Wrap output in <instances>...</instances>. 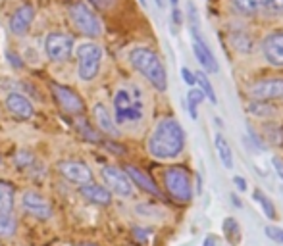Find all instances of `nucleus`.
<instances>
[{"label": "nucleus", "mask_w": 283, "mask_h": 246, "mask_svg": "<svg viewBox=\"0 0 283 246\" xmlns=\"http://www.w3.org/2000/svg\"><path fill=\"white\" fill-rule=\"evenodd\" d=\"M183 146H185V131L175 119H162L149 139L150 154L160 160L179 156Z\"/></svg>", "instance_id": "f257e3e1"}, {"label": "nucleus", "mask_w": 283, "mask_h": 246, "mask_svg": "<svg viewBox=\"0 0 283 246\" xmlns=\"http://www.w3.org/2000/svg\"><path fill=\"white\" fill-rule=\"evenodd\" d=\"M129 62L133 65L135 70L139 73H143L147 79L150 81V85L164 93L168 88V75H166V68L160 60V56L150 50V48H145V47H139V48H133L129 52Z\"/></svg>", "instance_id": "f03ea898"}, {"label": "nucleus", "mask_w": 283, "mask_h": 246, "mask_svg": "<svg viewBox=\"0 0 283 246\" xmlns=\"http://www.w3.org/2000/svg\"><path fill=\"white\" fill-rule=\"evenodd\" d=\"M68 14H70L73 25L83 35H87V37L94 39V37H98L103 33L100 19L94 16V12L87 6L85 2H73V4H70L68 6Z\"/></svg>", "instance_id": "7ed1b4c3"}, {"label": "nucleus", "mask_w": 283, "mask_h": 246, "mask_svg": "<svg viewBox=\"0 0 283 246\" xmlns=\"http://www.w3.org/2000/svg\"><path fill=\"white\" fill-rule=\"evenodd\" d=\"M164 183L168 192L172 194L173 200L177 202H189L193 198V187H191V177L183 167H168L164 173Z\"/></svg>", "instance_id": "20e7f679"}, {"label": "nucleus", "mask_w": 283, "mask_h": 246, "mask_svg": "<svg viewBox=\"0 0 283 246\" xmlns=\"http://www.w3.org/2000/svg\"><path fill=\"white\" fill-rule=\"evenodd\" d=\"M77 72L79 77L83 81H93L98 73L100 68V60H103V48L94 42H85V44H79L77 48Z\"/></svg>", "instance_id": "39448f33"}, {"label": "nucleus", "mask_w": 283, "mask_h": 246, "mask_svg": "<svg viewBox=\"0 0 283 246\" xmlns=\"http://www.w3.org/2000/svg\"><path fill=\"white\" fill-rule=\"evenodd\" d=\"M45 52L52 62H68L73 52V39L66 33H50L45 40Z\"/></svg>", "instance_id": "423d86ee"}, {"label": "nucleus", "mask_w": 283, "mask_h": 246, "mask_svg": "<svg viewBox=\"0 0 283 246\" xmlns=\"http://www.w3.org/2000/svg\"><path fill=\"white\" fill-rule=\"evenodd\" d=\"M50 88H52V96L58 102V106L62 108L66 114H83L85 111V102L83 98L73 93L71 88L64 87L60 83H50Z\"/></svg>", "instance_id": "0eeeda50"}, {"label": "nucleus", "mask_w": 283, "mask_h": 246, "mask_svg": "<svg viewBox=\"0 0 283 246\" xmlns=\"http://www.w3.org/2000/svg\"><path fill=\"white\" fill-rule=\"evenodd\" d=\"M58 171L68 179V181L75 183V185H89L93 183V171L89 169L87 164L77 162V160H66L58 164Z\"/></svg>", "instance_id": "6e6552de"}, {"label": "nucleus", "mask_w": 283, "mask_h": 246, "mask_svg": "<svg viewBox=\"0 0 283 246\" xmlns=\"http://www.w3.org/2000/svg\"><path fill=\"white\" fill-rule=\"evenodd\" d=\"M103 179L106 181V185H110V189L119 196H129L133 191V185L129 181V177L126 175L124 169L114 166H106L103 169Z\"/></svg>", "instance_id": "1a4fd4ad"}, {"label": "nucleus", "mask_w": 283, "mask_h": 246, "mask_svg": "<svg viewBox=\"0 0 283 246\" xmlns=\"http://www.w3.org/2000/svg\"><path fill=\"white\" fill-rule=\"evenodd\" d=\"M22 204H24L25 212L35 215L37 219H50L52 217V208L47 202V198L41 196L39 192L27 191L24 194V198H22Z\"/></svg>", "instance_id": "9d476101"}, {"label": "nucleus", "mask_w": 283, "mask_h": 246, "mask_svg": "<svg viewBox=\"0 0 283 246\" xmlns=\"http://www.w3.org/2000/svg\"><path fill=\"white\" fill-rule=\"evenodd\" d=\"M262 52L268 64L275 65V68H283V31H275L268 35L264 42H262Z\"/></svg>", "instance_id": "9b49d317"}, {"label": "nucleus", "mask_w": 283, "mask_h": 246, "mask_svg": "<svg viewBox=\"0 0 283 246\" xmlns=\"http://www.w3.org/2000/svg\"><path fill=\"white\" fill-rule=\"evenodd\" d=\"M251 96L254 100H275L283 98V79H264L252 85Z\"/></svg>", "instance_id": "f8f14e48"}, {"label": "nucleus", "mask_w": 283, "mask_h": 246, "mask_svg": "<svg viewBox=\"0 0 283 246\" xmlns=\"http://www.w3.org/2000/svg\"><path fill=\"white\" fill-rule=\"evenodd\" d=\"M272 2L274 0H233V8L247 17H254L258 14L272 16Z\"/></svg>", "instance_id": "ddd939ff"}, {"label": "nucleus", "mask_w": 283, "mask_h": 246, "mask_svg": "<svg viewBox=\"0 0 283 246\" xmlns=\"http://www.w3.org/2000/svg\"><path fill=\"white\" fill-rule=\"evenodd\" d=\"M33 17H35V8L31 4H24L14 12V16L10 19V31L14 35H25L29 31V25H31Z\"/></svg>", "instance_id": "4468645a"}, {"label": "nucleus", "mask_w": 283, "mask_h": 246, "mask_svg": "<svg viewBox=\"0 0 283 246\" xmlns=\"http://www.w3.org/2000/svg\"><path fill=\"white\" fill-rule=\"evenodd\" d=\"M193 52H195L197 62L205 68L206 72H210V73L218 72V62H216L214 54L210 52V48L206 47L205 40L200 39V35H193Z\"/></svg>", "instance_id": "2eb2a0df"}, {"label": "nucleus", "mask_w": 283, "mask_h": 246, "mask_svg": "<svg viewBox=\"0 0 283 246\" xmlns=\"http://www.w3.org/2000/svg\"><path fill=\"white\" fill-rule=\"evenodd\" d=\"M79 192H81V196L89 202H93V204H98V206H108L112 202V194L108 189H104L100 185H96V183H89V185H81L79 187Z\"/></svg>", "instance_id": "dca6fc26"}, {"label": "nucleus", "mask_w": 283, "mask_h": 246, "mask_svg": "<svg viewBox=\"0 0 283 246\" xmlns=\"http://www.w3.org/2000/svg\"><path fill=\"white\" fill-rule=\"evenodd\" d=\"M6 108L8 111L17 119H29L33 118V106L31 102L25 98V96L17 95V93H12L6 98Z\"/></svg>", "instance_id": "f3484780"}, {"label": "nucleus", "mask_w": 283, "mask_h": 246, "mask_svg": "<svg viewBox=\"0 0 283 246\" xmlns=\"http://www.w3.org/2000/svg\"><path fill=\"white\" fill-rule=\"evenodd\" d=\"M126 175L129 177V181H133L139 189H143L145 192H149V194H154V196H160L162 192L160 189L156 187V183L150 179L147 173H143L139 167L135 166H126Z\"/></svg>", "instance_id": "a211bd4d"}, {"label": "nucleus", "mask_w": 283, "mask_h": 246, "mask_svg": "<svg viewBox=\"0 0 283 246\" xmlns=\"http://www.w3.org/2000/svg\"><path fill=\"white\" fill-rule=\"evenodd\" d=\"M93 116H94V121H96V125H98V129L103 131V133H106V135H112V137H118L119 131L118 127L114 125V121H112L110 118V111H108V108L104 106V104H96L93 108Z\"/></svg>", "instance_id": "6ab92c4d"}, {"label": "nucleus", "mask_w": 283, "mask_h": 246, "mask_svg": "<svg viewBox=\"0 0 283 246\" xmlns=\"http://www.w3.org/2000/svg\"><path fill=\"white\" fill-rule=\"evenodd\" d=\"M16 189L8 181H0V214H12Z\"/></svg>", "instance_id": "aec40b11"}, {"label": "nucleus", "mask_w": 283, "mask_h": 246, "mask_svg": "<svg viewBox=\"0 0 283 246\" xmlns=\"http://www.w3.org/2000/svg\"><path fill=\"white\" fill-rule=\"evenodd\" d=\"M135 100H141V93H139V91H135V95L131 96L129 91H126V88H119L118 93H116V96H114V111L119 114V111L127 110V108L135 102Z\"/></svg>", "instance_id": "412c9836"}, {"label": "nucleus", "mask_w": 283, "mask_h": 246, "mask_svg": "<svg viewBox=\"0 0 283 246\" xmlns=\"http://www.w3.org/2000/svg\"><path fill=\"white\" fill-rule=\"evenodd\" d=\"M216 150H218V154H220V160L221 164L226 166V169H231L233 167V154H231V146H229V143L226 141V137L224 135H216Z\"/></svg>", "instance_id": "4be33fe9"}, {"label": "nucleus", "mask_w": 283, "mask_h": 246, "mask_svg": "<svg viewBox=\"0 0 283 246\" xmlns=\"http://www.w3.org/2000/svg\"><path fill=\"white\" fill-rule=\"evenodd\" d=\"M143 118V102L141 100H135L127 110L116 114V121L118 123H126V121H139Z\"/></svg>", "instance_id": "5701e85b"}, {"label": "nucleus", "mask_w": 283, "mask_h": 246, "mask_svg": "<svg viewBox=\"0 0 283 246\" xmlns=\"http://www.w3.org/2000/svg\"><path fill=\"white\" fill-rule=\"evenodd\" d=\"M17 229V219L12 214H0V238H10Z\"/></svg>", "instance_id": "b1692460"}, {"label": "nucleus", "mask_w": 283, "mask_h": 246, "mask_svg": "<svg viewBox=\"0 0 283 246\" xmlns=\"http://www.w3.org/2000/svg\"><path fill=\"white\" fill-rule=\"evenodd\" d=\"M206 96L203 95V91L200 88H191L187 93V106H189V114H191V118L197 119V108L198 104L205 100Z\"/></svg>", "instance_id": "393cba45"}, {"label": "nucleus", "mask_w": 283, "mask_h": 246, "mask_svg": "<svg viewBox=\"0 0 283 246\" xmlns=\"http://www.w3.org/2000/svg\"><path fill=\"white\" fill-rule=\"evenodd\" d=\"M195 79H197L198 88L203 91V95L208 96V98H210V102L216 104V93H214L212 83H210V79L206 77V73L205 72H197V73H195Z\"/></svg>", "instance_id": "a878e982"}, {"label": "nucleus", "mask_w": 283, "mask_h": 246, "mask_svg": "<svg viewBox=\"0 0 283 246\" xmlns=\"http://www.w3.org/2000/svg\"><path fill=\"white\" fill-rule=\"evenodd\" d=\"M252 196H254V200H256L260 206H262V210H264L266 217L274 219V217H275V208H274V204H272V200L268 198L266 194L260 191V189H256V191L252 192Z\"/></svg>", "instance_id": "bb28decb"}, {"label": "nucleus", "mask_w": 283, "mask_h": 246, "mask_svg": "<svg viewBox=\"0 0 283 246\" xmlns=\"http://www.w3.org/2000/svg\"><path fill=\"white\" fill-rule=\"evenodd\" d=\"M224 231H226V238H228L231 244H237L239 238H241V231H239V223L233 217H228L224 221Z\"/></svg>", "instance_id": "cd10ccee"}, {"label": "nucleus", "mask_w": 283, "mask_h": 246, "mask_svg": "<svg viewBox=\"0 0 283 246\" xmlns=\"http://www.w3.org/2000/svg\"><path fill=\"white\" fill-rule=\"evenodd\" d=\"M77 129H79V133L85 137L87 141H91V143H98V141H100L98 133H96V131H94V129L89 125V121H87V119H79V121H77Z\"/></svg>", "instance_id": "c85d7f7f"}, {"label": "nucleus", "mask_w": 283, "mask_h": 246, "mask_svg": "<svg viewBox=\"0 0 283 246\" xmlns=\"http://www.w3.org/2000/svg\"><path fill=\"white\" fill-rule=\"evenodd\" d=\"M35 162V156H33L31 152L27 150H22L17 152L16 156H14V164H16L17 167H22V169H25V167H29Z\"/></svg>", "instance_id": "c756f323"}, {"label": "nucleus", "mask_w": 283, "mask_h": 246, "mask_svg": "<svg viewBox=\"0 0 283 246\" xmlns=\"http://www.w3.org/2000/svg\"><path fill=\"white\" fill-rule=\"evenodd\" d=\"M187 10H189V21H191V31H193V35H198V14H197V8H195L193 4H189Z\"/></svg>", "instance_id": "7c9ffc66"}, {"label": "nucleus", "mask_w": 283, "mask_h": 246, "mask_svg": "<svg viewBox=\"0 0 283 246\" xmlns=\"http://www.w3.org/2000/svg\"><path fill=\"white\" fill-rule=\"evenodd\" d=\"M266 237L272 238V240H275V242H279V244H283V229H279V227L268 225L266 227Z\"/></svg>", "instance_id": "2f4dec72"}, {"label": "nucleus", "mask_w": 283, "mask_h": 246, "mask_svg": "<svg viewBox=\"0 0 283 246\" xmlns=\"http://www.w3.org/2000/svg\"><path fill=\"white\" fill-rule=\"evenodd\" d=\"M6 60H8L10 65H12V68H16V70H22V68H24L22 58H19L16 52H12V50H6Z\"/></svg>", "instance_id": "473e14b6"}, {"label": "nucleus", "mask_w": 283, "mask_h": 246, "mask_svg": "<svg viewBox=\"0 0 283 246\" xmlns=\"http://www.w3.org/2000/svg\"><path fill=\"white\" fill-rule=\"evenodd\" d=\"M96 10H110L116 6L118 0H89Z\"/></svg>", "instance_id": "72a5a7b5"}, {"label": "nucleus", "mask_w": 283, "mask_h": 246, "mask_svg": "<svg viewBox=\"0 0 283 246\" xmlns=\"http://www.w3.org/2000/svg\"><path fill=\"white\" fill-rule=\"evenodd\" d=\"M181 75H183V81H185L187 85H191V87L197 83V79H195V73L191 72V70H187V68H183V70H181Z\"/></svg>", "instance_id": "f704fd0d"}, {"label": "nucleus", "mask_w": 283, "mask_h": 246, "mask_svg": "<svg viewBox=\"0 0 283 246\" xmlns=\"http://www.w3.org/2000/svg\"><path fill=\"white\" fill-rule=\"evenodd\" d=\"M133 237L139 240V242H147V237H149V231L141 229V227H135L133 229Z\"/></svg>", "instance_id": "c9c22d12"}, {"label": "nucleus", "mask_w": 283, "mask_h": 246, "mask_svg": "<svg viewBox=\"0 0 283 246\" xmlns=\"http://www.w3.org/2000/svg\"><path fill=\"white\" fill-rule=\"evenodd\" d=\"M272 164H274V167H275V173L279 175V179L283 181V160L281 158H272Z\"/></svg>", "instance_id": "e433bc0d"}, {"label": "nucleus", "mask_w": 283, "mask_h": 246, "mask_svg": "<svg viewBox=\"0 0 283 246\" xmlns=\"http://www.w3.org/2000/svg\"><path fill=\"white\" fill-rule=\"evenodd\" d=\"M104 146H106L108 150L116 152L118 156H122V154H126V148H124V146H119V144H116V143H104Z\"/></svg>", "instance_id": "4c0bfd02"}, {"label": "nucleus", "mask_w": 283, "mask_h": 246, "mask_svg": "<svg viewBox=\"0 0 283 246\" xmlns=\"http://www.w3.org/2000/svg\"><path fill=\"white\" fill-rule=\"evenodd\" d=\"M233 183H235V187H237V189H239L241 192L247 191V181H245L243 177H239V175H237V177H233Z\"/></svg>", "instance_id": "58836bf2"}, {"label": "nucleus", "mask_w": 283, "mask_h": 246, "mask_svg": "<svg viewBox=\"0 0 283 246\" xmlns=\"http://www.w3.org/2000/svg\"><path fill=\"white\" fill-rule=\"evenodd\" d=\"M172 21H173V25H181V21H183V17H181V12L177 8L172 10Z\"/></svg>", "instance_id": "ea45409f"}, {"label": "nucleus", "mask_w": 283, "mask_h": 246, "mask_svg": "<svg viewBox=\"0 0 283 246\" xmlns=\"http://www.w3.org/2000/svg\"><path fill=\"white\" fill-rule=\"evenodd\" d=\"M203 246H216V240H214V237H206L205 242H203Z\"/></svg>", "instance_id": "a19ab883"}, {"label": "nucleus", "mask_w": 283, "mask_h": 246, "mask_svg": "<svg viewBox=\"0 0 283 246\" xmlns=\"http://www.w3.org/2000/svg\"><path fill=\"white\" fill-rule=\"evenodd\" d=\"M231 200H233V204H235L237 208H243V204H241V202H239V198H237L235 194H231Z\"/></svg>", "instance_id": "79ce46f5"}, {"label": "nucleus", "mask_w": 283, "mask_h": 246, "mask_svg": "<svg viewBox=\"0 0 283 246\" xmlns=\"http://www.w3.org/2000/svg\"><path fill=\"white\" fill-rule=\"evenodd\" d=\"M170 2L173 4V8H177V2H179V0H170Z\"/></svg>", "instance_id": "37998d69"}, {"label": "nucleus", "mask_w": 283, "mask_h": 246, "mask_svg": "<svg viewBox=\"0 0 283 246\" xmlns=\"http://www.w3.org/2000/svg\"><path fill=\"white\" fill-rule=\"evenodd\" d=\"M81 246H94V244H91V242H85V244H81Z\"/></svg>", "instance_id": "c03bdc74"}, {"label": "nucleus", "mask_w": 283, "mask_h": 246, "mask_svg": "<svg viewBox=\"0 0 283 246\" xmlns=\"http://www.w3.org/2000/svg\"><path fill=\"white\" fill-rule=\"evenodd\" d=\"M145 2H147V0H141V4H145Z\"/></svg>", "instance_id": "a18cd8bd"}, {"label": "nucleus", "mask_w": 283, "mask_h": 246, "mask_svg": "<svg viewBox=\"0 0 283 246\" xmlns=\"http://www.w3.org/2000/svg\"><path fill=\"white\" fill-rule=\"evenodd\" d=\"M0 162H2V158H0Z\"/></svg>", "instance_id": "49530a36"}]
</instances>
